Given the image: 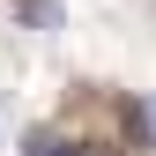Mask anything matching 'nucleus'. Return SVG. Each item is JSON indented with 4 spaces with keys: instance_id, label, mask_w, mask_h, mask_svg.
<instances>
[{
    "instance_id": "obj_2",
    "label": "nucleus",
    "mask_w": 156,
    "mask_h": 156,
    "mask_svg": "<svg viewBox=\"0 0 156 156\" xmlns=\"http://www.w3.org/2000/svg\"><path fill=\"white\" fill-rule=\"evenodd\" d=\"M45 156H89V149H45Z\"/></svg>"
},
{
    "instance_id": "obj_1",
    "label": "nucleus",
    "mask_w": 156,
    "mask_h": 156,
    "mask_svg": "<svg viewBox=\"0 0 156 156\" xmlns=\"http://www.w3.org/2000/svg\"><path fill=\"white\" fill-rule=\"evenodd\" d=\"M23 23L30 30H60V8H52V0H23Z\"/></svg>"
}]
</instances>
